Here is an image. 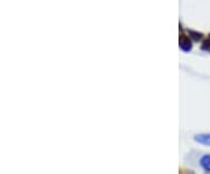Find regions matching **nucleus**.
Wrapping results in <instances>:
<instances>
[{"label": "nucleus", "mask_w": 210, "mask_h": 174, "mask_svg": "<svg viewBox=\"0 0 210 174\" xmlns=\"http://www.w3.org/2000/svg\"><path fill=\"white\" fill-rule=\"evenodd\" d=\"M201 166L207 170V171H210V154H206L201 158V161H200Z\"/></svg>", "instance_id": "obj_2"}, {"label": "nucleus", "mask_w": 210, "mask_h": 174, "mask_svg": "<svg viewBox=\"0 0 210 174\" xmlns=\"http://www.w3.org/2000/svg\"><path fill=\"white\" fill-rule=\"evenodd\" d=\"M195 140L201 143V144H204V145H209L210 146V133L209 134H197L195 135Z\"/></svg>", "instance_id": "obj_1"}]
</instances>
